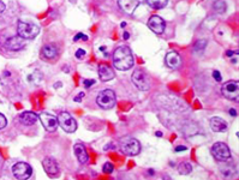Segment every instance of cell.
Masks as SVG:
<instances>
[{
	"label": "cell",
	"mask_w": 239,
	"mask_h": 180,
	"mask_svg": "<svg viewBox=\"0 0 239 180\" xmlns=\"http://www.w3.org/2000/svg\"><path fill=\"white\" fill-rule=\"evenodd\" d=\"M39 119L41 121V124L43 125V127L46 129L48 132H53L57 130L58 127V119L57 117H54L49 113H41L39 115Z\"/></svg>",
	"instance_id": "cell-10"
},
{
	"label": "cell",
	"mask_w": 239,
	"mask_h": 180,
	"mask_svg": "<svg viewBox=\"0 0 239 180\" xmlns=\"http://www.w3.org/2000/svg\"><path fill=\"white\" fill-rule=\"evenodd\" d=\"M148 27L150 28L152 32H154L155 34H162L165 32L166 28V23L162 19L161 17L159 16H152L148 19Z\"/></svg>",
	"instance_id": "cell-12"
},
{
	"label": "cell",
	"mask_w": 239,
	"mask_h": 180,
	"mask_svg": "<svg viewBox=\"0 0 239 180\" xmlns=\"http://www.w3.org/2000/svg\"><path fill=\"white\" fill-rule=\"evenodd\" d=\"M168 0H147V4L154 10H161L167 5Z\"/></svg>",
	"instance_id": "cell-22"
},
{
	"label": "cell",
	"mask_w": 239,
	"mask_h": 180,
	"mask_svg": "<svg viewBox=\"0 0 239 180\" xmlns=\"http://www.w3.org/2000/svg\"><path fill=\"white\" fill-rule=\"evenodd\" d=\"M73 151H75V155L77 157L78 162L81 164H84L88 162V160H89V155H88V151H87V149L84 148V145L83 144H81V143H77V144H75V147H73Z\"/></svg>",
	"instance_id": "cell-18"
},
{
	"label": "cell",
	"mask_w": 239,
	"mask_h": 180,
	"mask_svg": "<svg viewBox=\"0 0 239 180\" xmlns=\"http://www.w3.org/2000/svg\"><path fill=\"white\" fill-rule=\"evenodd\" d=\"M233 54L238 55V52H234V51H227V52H226V55H227V56H232Z\"/></svg>",
	"instance_id": "cell-36"
},
{
	"label": "cell",
	"mask_w": 239,
	"mask_h": 180,
	"mask_svg": "<svg viewBox=\"0 0 239 180\" xmlns=\"http://www.w3.org/2000/svg\"><path fill=\"white\" fill-rule=\"evenodd\" d=\"M142 0H118V4H119V7L123 10L125 13L127 15H132L136 8L139 6Z\"/></svg>",
	"instance_id": "cell-15"
},
{
	"label": "cell",
	"mask_w": 239,
	"mask_h": 180,
	"mask_svg": "<svg viewBox=\"0 0 239 180\" xmlns=\"http://www.w3.org/2000/svg\"><path fill=\"white\" fill-rule=\"evenodd\" d=\"M187 150V148H186L185 145H178L177 148L174 149V151H177V153H179V151H186Z\"/></svg>",
	"instance_id": "cell-32"
},
{
	"label": "cell",
	"mask_w": 239,
	"mask_h": 180,
	"mask_svg": "<svg viewBox=\"0 0 239 180\" xmlns=\"http://www.w3.org/2000/svg\"><path fill=\"white\" fill-rule=\"evenodd\" d=\"M42 167L45 169V172L48 174V177L51 178H55L59 175V164L54 160L53 157H46L42 161Z\"/></svg>",
	"instance_id": "cell-11"
},
{
	"label": "cell",
	"mask_w": 239,
	"mask_h": 180,
	"mask_svg": "<svg viewBox=\"0 0 239 180\" xmlns=\"http://www.w3.org/2000/svg\"><path fill=\"white\" fill-rule=\"evenodd\" d=\"M79 39L85 40V41H87V40H88V36H87V35H84L83 32H78L77 35H76V36L73 37V41H78Z\"/></svg>",
	"instance_id": "cell-30"
},
{
	"label": "cell",
	"mask_w": 239,
	"mask_h": 180,
	"mask_svg": "<svg viewBox=\"0 0 239 180\" xmlns=\"http://www.w3.org/2000/svg\"><path fill=\"white\" fill-rule=\"evenodd\" d=\"M212 155L213 157L220 161V162H227L228 160H231V151L230 148L227 147V144H225L222 142H217L214 143L212 147Z\"/></svg>",
	"instance_id": "cell-5"
},
{
	"label": "cell",
	"mask_w": 239,
	"mask_h": 180,
	"mask_svg": "<svg viewBox=\"0 0 239 180\" xmlns=\"http://www.w3.org/2000/svg\"><path fill=\"white\" fill-rule=\"evenodd\" d=\"M230 114H231V115H233V117H236V115H237V112H236V110L232 108V109H230Z\"/></svg>",
	"instance_id": "cell-38"
},
{
	"label": "cell",
	"mask_w": 239,
	"mask_h": 180,
	"mask_svg": "<svg viewBox=\"0 0 239 180\" xmlns=\"http://www.w3.org/2000/svg\"><path fill=\"white\" fill-rule=\"evenodd\" d=\"M39 120V115L34 112H23L19 115V121L25 126H31L36 124V121Z\"/></svg>",
	"instance_id": "cell-19"
},
{
	"label": "cell",
	"mask_w": 239,
	"mask_h": 180,
	"mask_svg": "<svg viewBox=\"0 0 239 180\" xmlns=\"http://www.w3.org/2000/svg\"><path fill=\"white\" fill-rule=\"evenodd\" d=\"M6 125H7V119H6V117H5L4 114L0 113V130L5 129Z\"/></svg>",
	"instance_id": "cell-27"
},
{
	"label": "cell",
	"mask_w": 239,
	"mask_h": 180,
	"mask_svg": "<svg viewBox=\"0 0 239 180\" xmlns=\"http://www.w3.org/2000/svg\"><path fill=\"white\" fill-rule=\"evenodd\" d=\"M131 79H132V83L137 86L139 90L147 91V90L150 89V79H149L148 75H147L144 71H142V70L133 71Z\"/></svg>",
	"instance_id": "cell-7"
},
{
	"label": "cell",
	"mask_w": 239,
	"mask_h": 180,
	"mask_svg": "<svg viewBox=\"0 0 239 180\" xmlns=\"http://www.w3.org/2000/svg\"><path fill=\"white\" fill-rule=\"evenodd\" d=\"M59 86H62V83H60V82H58L57 84H54V89H57V88H59Z\"/></svg>",
	"instance_id": "cell-40"
},
{
	"label": "cell",
	"mask_w": 239,
	"mask_h": 180,
	"mask_svg": "<svg viewBox=\"0 0 239 180\" xmlns=\"http://www.w3.org/2000/svg\"><path fill=\"white\" fill-rule=\"evenodd\" d=\"M5 8H6V6H5L4 1H2V0H0V13H2V12L5 11Z\"/></svg>",
	"instance_id": "cell-34"
},
{
	"label": "cell",
	"mask_w": 239,
	"mask_h": 180,
	"mask_svg": "<svg viewBox=\"0 0 239 180\" xmlns=\"http://www.w3.org/2000/svg\"><path fill=\"white\" fill-rule=\"evenodd\" d=\"M5 47L10 51H21L25 47V40L19 36H11L5 41Z\"/></svg>",
	"instance_id": "cell-13"
},
{
	"label": "cell",
	"mask_w": 239,
	"mask_h": 180,
	"mask_svg": "<svg viewBox=\"0 0 239 180\" xmlns=\"http://www.w3.org/2000/svg\"><path fill=\"white\" fill-rule=\"evenodd\" d=\"M165 61H166V65L170 67V69H173V70H177L182 66V56L178 54L177 52L174 51H171L166 54V58H165Z\"/></svg>",
	"instance_id": "cell-14"
},
{
	"label": "cell",
	"mask_w": 239,
	"mask_h": 180,
	"mask_svg": "<svg viewBox=\"0 0 239 180\" xmlns=\"http://www.w3.org/2000/svg\"><path fill=\"white\" fill-rule=\"evenodd\" d=\"M220 172L222 173V175H224L225 178H234L238 172H237V169H236V167L234 166H221L220 167Z\"/></svg>",
	"instance_id": "cell-21"
},
{
	"label": "cell",
	"mask_w": 239,
	"mask_h": 180,
	"mask_svg": "<svg viewBox=\"0 0 239 180\" xmlns=\"http://www.w3.org/2000/svg\"><path fill=\"white\" fill-rule=\"evenodd\" d=\"M155 136H156V137H162V132L157 131V132H155Z\"/></svg>",
	"instance_id": "cell-39"
},
{
	"label": "cell",
	"mask_w": 239,
	"mask_h": 180,
	"mask_svg": "<svg viewBox=\"0 0 239 180\" xmlns=\"http://www.w3.org/2000/svg\"><path fill=\"white\" fill-rule=\"evenodd\" d=\"M95 84V79H84L83 80V85H84L85 89H88V88H90L92 85Z\"/></svg>",
	"instance_id": "cell-28"
},
{
	"label": "cell",
	"mask_w": 239,
	"mask_h": 180,
	"mask_svg": "<svg viewBox=\"0 0 239 180\" xmlns=\"http://www.w3.org/2000/svg\"><path fill=\"white\" fill-rule=\"evenodd\" d=\"M108 149H116V144L114 143H109L105 147V150H108Z\"/></svg>",
	"instance_id": "cell-35"
},
{
	"label": "cell",
	"mask_w": 239,
	"mask_h": 180,
	"mask_svg": "<svg viewBox=\"0 0 239 180\" xmlns=\"http://www.w3.org/2000/svg\"><path fill=\"white\" fill-rule=\"evenodd\" d=\"M117 97L116 93L112 89H105L99 93L96 97V103L102 109H111L116 106Z\"/></svg>",
	"instance_id": "cell-4"
},
{
	"label": "cell",
	"mask_w": 239,
	"mask_h": 180,
	"mask_svg": "<svg viewBox=\"0 0 239 180\" xmlns=\"http://www.w3.org/2000/svg\"><path fill=\"white\" fill-rule=\"evenodd\" d=\"M97 72H99V77L102 82H108L111 79H113L116 77V73L114 71L112 70L111 66H108L106 64H101L99 65V69H97Z\"/></svg>",
	"instance_id": "cell-16"
},
{
	"label": "cell",
	"mask_w": 239,
	"mask_h": 180,
	"mask_svg": "<svg viewBox=\"0 0 239 180\" xmlns=\"http://www.w3.org/2000/svg\"><path fill=\"white\" fill-rule=\"evenodd\" d=\"M207 47V41L206 40H198L196 43H195V46H193V51L196 52V53H202L204 49Z\"/></svg>",
	"instance_id": "cell-25"
},
{
	"label": "cell",
	"mask_w": 239,
	"mask_h": 180,
	"mask_svg": "<svg viewBox=\"0 0 239 180\" xmlns=\"http://www.w3.org/2000/svg\"><path fill=\"white\" fill-rule=\"evenodd\" d=\"M192 172V166L189 162H182L178 166V173L182 175H187Z\"/></svg>",
	"instance_id": "cell-23"
},
{
	"label": "cell",
	"mask_w": 239,
	"mask_h": 180,
	"mask_svg": "<svg viewBox=\"0 0 239 180\" xmlns=\"http://www.w3.org/2000/svg\"><path fill=\"white\" fill-rule=\"evenodd\" d=\"M114 171V166L111 163V162H106V163L102 166V172L105 174H111V173Z\"/></svg>",
	"instance_id": "cell-26"
},
{
	"label": "cell",
	"mask_w": 239,
	"mask_h": 180,
	"mask_svg": "<svg viewBox=\"0 0 239 180\" xmlns=\"http://www.w3.org/2000/svg\"><path fill=\"white\" fill-rule=\"evenodd\" d=\"M83 97H84V93L82 91V93H79V94H78L77 96L75 97V101H76V102H81V100H82Z\"/></svg>",
	"instance_id": "cell-33"
},
{
	"label": "cell",
	"mask_w": 239,
	"mask_h": 180,
	"mask_svg": "<svg viewBox=\"0 0 239 180\" xmlns=\"http://www.w3.org/2000/svg\"><path fill=\"white\" fill-rule=\"evenodd\" d=\"M76 58L77 59H83L85 56V51L84 49H82V48H79V49H77V52H76Z\"/></svg>",
	"instance_id": "cell-29"
},
{
	"label": "cell",
	"mask_w": 239,
	"mask_h": 180,
	"mask_svg": "<svg viewBox=\"0 0 239 180\" xmlns=\"http://www.w3.org/2000/svg\"><path fill=\"white\" fill-rule=\"evenodd\" d=\"M17 32L18 36L24 40H32L35 39L40 32L39 25L30 22H18L17 24Z\"/></svg>",
	"instance_id": "cell-2"
},
{
	"label": "cell",
	"mask_w": 239,
	"mask_h": 180,
	"mask_svg": "<svg viewBox=\"0 0 239 180\" xmlns=\"http://www.w3.org/2000/svg\"><path fill=\"white\" fill-rule=\"evenodd\" d=\"M148 173H149V174H152V175H153V174H154V171H153V169H149V171H148Z\"/></svg>",
	"instance_id": "cell-41"
},
{
	"label": "cell",
	"mask_w": 239,
	"mask_h": 180,
	"mask_svg": "<svg viewBox=\"0 0 239 180\" xmlns=\"http://www.w3.org/2000/svg\"><path fill=\"white\" fill-rule=\"evenodd\" d=\"M42 55L46 58V59H54L57 55H58V48L55 47L54 45L49 43L42 47Z\"/></svg>",
	"instance_id": "cell-20"
},
{
	"label": "cell",
	"mask_w": 239,
	"mask_h": 180,
	"mask_svg": "<svg viewBox=\"0 0 239 180\" xmlns=\"http://www.w3.org/2000/svg\"><path fill=\"white\" fill-rule=\"evenodd\" d=\"M210 129L214 132H226L228 130V125L222 118L213 117L210 119Z\"/></svg>",
	"instance_id": "cell-17"
},
{
	"label": "cell",
	"mask_w": 239,
	"mask_h": 180,
	"mask_svg": "<svg viewBox=\"0 0 239 180\" xmlns=\"http://www.w3.org/2000/svg\"><path fill=\"white\" fill-rule=\"evenodd\" d=\"M239 84L237 80H228L222 84L221 86V93L227 100L231 101H238L239 96Z\"/></svg>",
	"instance_id": "cell-8"
},
{
	"label": "cell",
	"mask_w": 239,
	"mask_h": 180,
	"mask_svg": "<svg viewBox=\"0 0 239 180\" xmlns=\"http://www.w3.org/2000/svg\"><path fill=\"white\" fill-rule=\"evenodd\" d=\"M123 36H124V40H129V37H130V34H129L127 32H124Z\"/></svg>",
	"instance_id": "cell-37"
},
{
	"label": "cell",
	"mask_w": 239,
	"mask_h": 180,
	"mask_svg": "<svg viewBox=\"0 0 239 180\" xmlns=\"http://www.w3.org/2000/svg\"><path fill=\"white\" fill-rule=\"evenodd\" d=\"M213 77H214V79H215V80H217V82H221V80H222V77H221L220 72H219L217 70L213 71Z\"/></svg>",
	"instance_id": "cell-31"
},
{
	"label": "cell",
	"mask_w": 239,
	"mask_h": 180,
	"mask_svg": "<svg viewBox=\"0 0 239 180\" xmlns=\"http://www.w3.org/2000/svg\"><path fill=\"white\" fill-rule=\"evenodd\" d=\"M58 125L67 133H72L77 130V123L69 112H60L58 115Z\"/></svg>",
	"instance_id": "cell-6"
},
{
	"label": "cell",
	"mask_w": 239,
	"mask_h": 180,
	"mask_svg": "<svg viewBox=\"0 0 239 180\" xmlns=\"http://www.w3.org/2000/svg\"><path fill=\"white\" fill-rule=\"evenodd\" d=\"M12 174L16 179L27 180L31 177L32 168L30 164L25 163V162H17L12 166Z\"/></svg>",
	"instance_id": "cell-9"
},
{
	"label": "cell",
	"mask_w": 239,
	"mask_h": 180,
	"mask_svg": "<svg viewBox=\"0 0 239 180\" xmlns=\"http://www.w3.org/2000/svg\"><path fill=\"white\" fill-rule=\"evenodd\" d=\"M113 65L117 70L127 71L133 66V55L127 46H120L113 52Z\"/></svg>",
	"instance_id": "cell-1"
},
{
	"label": "cell",
	"mask_w": 239,
	"mask_h": 180,
	"mask_svg": "<svg viewBox=\"0 0 239 180\" xmlns=\"http://www.w3.org/2000/svg\"><path fill=\"white\" fill-rule=\"evenodd\" d=\"M226 2H225L224 0H217L214 2V10H215L217 13H225L226 12Z\"/></svg>",
	"instance_id": "cell-24"
},
{
	"label": "cell",
	"mask_w": 239,
	"mask_h": 180,
	"mask_svg": "<svg viewBox=\"0 0 239 180\" xmlns=\"http://www.w3.org/2000/svg\"><path fill=\"white\" fill-rule=\"evenodd\" d=\"M141 143L136 138L125 137L120 139V150L122 153L127 156H136L141 153Z\"/></svg>",
	"instance_id": "cell-3"
}]
</instances>
